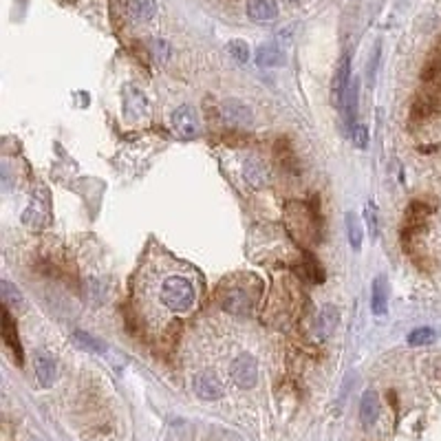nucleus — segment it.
<instances>
[{
    "instance_id": "12",
    "label": "nucleus",
    "mask_w": 441,
    "mask_h": 441,
    "mask_svg": "<svg viewBox=\"0 0 441 441\" xmlns=\"http://www.w3.org/2000/svg\"><path fill=\"white\" fill-rule=\"evenodd\" d=\"M247 16L254 22H271L278 16L276 0H247Z\"/></svg>"
},
{
    "instance_id": "16",
    "label": "nucleus",
    "mask_w": 441,
    "mask_h": 441,
    "mask_svg": "<svg viewBox=\"0 0 441 441\" xmlns=\"http://www.w3.org/2000/svg\"><path fill=\"white\" fill-rule=\"evenodd\" d=\"M358 95H360V82L353 80L349 84V90H346L344 102H342V110H344V120L346 126L353 130V122H356V115H358Z\"/></svg>"
},
{
    "instance_id": "25",
    "label": "nucleus",
    "mask_w": 441,
    "mask_h": 441,
    "mask_svg": "<svg viewBox=\"0 0 441 441\" xmlns=\"http://www.w3.org/2000/svg\"><path fill=\"white\" fill-rule=\"evenodd\" d=\"M150 51H152V58H155L159 64L168 62V56H170L168 42H164V40H152V42H150Z\"/></svg>"
},
{
    "instance_id": "14",
    "label": "nucleus",
    "mask_w": 441,
    "mask_h": 441,
    "mask_svg": "<svg viewBox=\"0 0 441 441\" xmlns=\"http://www.w3.org/2000/svg\"><path fill=\"white\" fill-rule=\"evenodd\" d=\"M388 307V283L384 276H378L370 285V311L375 316H384Z\"/></svg>"
},
{
    "instance_id": "19",
    "label": "nucleus",
    "mask_w": 441,
    "mask_h": 441,
    "mask_svg": "<svg viewBox=\"0 0 441 441\" xmlns=\"http://www.w3.org/2000/svg\"><path fill=\"white\" fill-rule=\"evenodd\" d=\"M126 113L130 118H142L148 113V104L142 90H137L135 86H128V98H126Z\"/></svg>"
},
{
    "instance_id": "30",
    "label": "nucleus",
    "mask_w": 441,
    "mask_h": 441,
    "mask_svg": "<svg viewBox=\"0 0 441 441\" xmlns=\"http://www.w3.org/2000/svg\"><path fill=\"white\" fill-rule=\"evenodd\" d=\"M294 3H298V0H294Z\"/></svg>"
},
{
    "instance_id": "11",
    "label": "nucleus",
    "mask_w": 441,
    "mask_h": 441,
    "mask_svg": "<svg viewBox=\"0 0 441 441\" xmlns=\"http://www.w3.org/2000/svg\"><path fill=\"white\" fill-rule=\"evenodd\" d=\"M338 322H340V311H338V307H333V305L322 307V311L318 313V322H316V336H318V340H327V338L336 331Z\"/></svg>"
},
{
    "instance_id": "6",
    "label": "nucleus",
    "mask_w": 441,
    "mask_h": 441,
    "mask_svg": "<svg viewBox=\"0 0 441 441\" xmlns=\"http://www.w3.org/2000/svg\"><path fill=\"white\" fill-rule=\"evenodd\" d=\"M221 115L229 126H249L251 124V108L241 100H225L221 104Z\"/></svg>"
},
{
    "instance_id": "18",
    "label": "nucleus",
    "mask_w": 441,
    "mask_h": 441,
    "mask_svg": "<svg viewBox=\"0 0 441 441\" xmlns=\"http://www.w3.org/2000/svg\"><path fill=\"white\" fill-rule=\"evenodd\" d=\"M285 62L283 51L278 49L276 44H263L261 49L256 51V64L263 68H274V66H281Z\"/></svg>"
},
{
    "instance_id": "10",
    "label": "nucleus",
    "mask_w": 441,
    "mask_h": 441,
    "mask_svg": "<svg viewBox=\"0 0 441 441\" xmlns=\"http://www.w3.org/2000/svg\"><path fill=\"white\" fill-rule=\"evenodd\" d=\"M3 342L7 349L14 353V358L18 360V364H22V344H20V338H18V329H16V324H14V318L9 313V309L3 305Z\"/></svg>"
},
{
    "instance_id": "1",
    "label": "nucleus",
    "mask_w": 441,
    "mask_h": 441,
    "mask_svg": "<svg viewBox=\"0 0 441 441\" xmlns=\"http://www.w3.org/2000/svg\"><path fill=\"white\" fill-rule=\"evenodd\" d=\"M146 313L164 322L166 318L188 316L199 300L197 274L175 261H157L139 276Z\"/></svg>"
},
{
    "instance_id": "26",
    "label": "nucleus",
    "mask_w": 441,
    "mask_h": 441,
    "mask_svg": "<svg viewBox=\"0 0 441 441\" xmlns=\"http://www.w3.org/2000/svg\"><path fill=\"white\" fill-rule=\"evenodd\" d=\"M227 49H229V53L237 58V62H247L249 60V49H247V42H243V40H232L229 44H227Z\"/></svg>"
},
{
    "instance_id": "27",
    "label": "nucleus",
    "mask_w": 441,
    "mask_h": 441,
    "mask_svg": "<svg viewBox=\"0 0 441 441\" xmlns=\"http://www.w3.org/2000/svg\"><path fill=\"white\" fill-rule=\"evenodd\" d=\"M300 271H303L309 281H313V283H320L322 281V269H320V265H316V261L311 259V256H307L305 259V265L300 267Z\"/></svg>"
},
{
    "instance_id": "23",
    "label": "nucleus",
    "mask_w": 441,
    "mask_h": 441,
    "mask_svg": "<svg viewBox=\"0 0 441 441\" xmlns=\"http://www.w3.org/2000/svg\"><path fill=\"white\" fill-rule=\"evenodd\" d=\"M0 291H3V305H5L7 309H9V307H14V309L22 307V294H20V289L14 287L9 281L0 283Z\"/></svg>"
},
{
    "instance_id": "5",
    "label": "nucleus",
    "mask_w": 441,
    "mask_h": 441,
    "mask_svg": "<svg viewBox=\"0 0 441 441\" xmlns=\"http://www.w3.org/2000/svg\"><path fill=\"white\" fill-rule=\"evenodd\" d=\"M351 58L349 56H342L338 68H336V76H333V86H331V98H333V104L342 108V102H344V95L346 90H349V84H351Z\"/></svg>"
},
{
    "instance_id": "9",
    "label": "nucleus",
    "mask_w": 441,
    "mask_h": 441,
    "mask_svg": "<svg viewBox=\"0 0 441 441\" xmlns=\"http://www.w3.org/2000/svg\"><path fill=\"white\" fill-rule=\"evenodd\" d=\"M194 393L205 402H214L223 398V386L212 373H199L194 378Z\"/></svg>"
},
{
    "instance_id": "2",
    "label": "nucleus",
    "mask_w": 441,
    "mask_h": 441,
    "mask_svg": "<svg viewBox=\"0 0 441 441\" xmlns=\"http://www.w3.org/2000/svg\"><path fill=\"white\" fill-rule=\"evenodd\" d=\"M229 375L234 380V384L239 388H251L259 380V364L251 356L243 353L239 356L234 362H232V368H229Z\"/></svg>"
},
{
    "instance_id": "13",
    "label": "nucleus",
    "mask_w": 441,
    "mask_h": 441,
    "mask_svg": "<svg viewBox=\"0 0 441 441\" xmlns=\"http://www.w3.org/2000/svg\"><path fill=\"white\" fill-rule=\"evenodd\" d=\"M380 417V400L375 390H366L360 402V422L364 428H370Z\"/></svg>"
},
{
    "instance_id": "7",
    "label": "nucleus",
    "mask_w": 441,
    "mask_h": 441,
    "mask_svg": "<svg viewBox=\"0 0 441 441\" xmlns=\"http://www.w3.org/2000/svg\"><path fill=\"white\" fill-rule=\"evenodd\" d=\"M33 370H36V378L40 382V386H51L56 382V375H58V366H56V360L53 356H49L46 351H38L33 356Z\"/></svg>"
},
{
    "instance_id": "24",
    "label": "nucleus",
    "mask_w": 441,
    "mask_h": 441,
    "mask_svg": "<svg viewBox=\"0 0 441 441\" xmlns=\"http://www.w3.org/2000/svg\"><path fill=\"white\" fill-rule=\"evenodd\" d=\"M437 340V333L430 327H420L408 333V344L410 346H428Z\"/></svg>"
},
{
    "instance_id": "22",
    "label": "nucleus",
    "mask_w": 441,
    "mask_h": 441,
    "mask_svg": "<svg viewBox=\"0 0 441 441\" xmlns=\"http://www.w3.org/2000/svg\"><path fill=\"white\" fill-rule=\"evenodd\" d=\"M73 340L82 346L84 351H93V353H104V351H106V344H104V342H100L95 336H88V333H84V331H76V333H73Z\"/></svg>"
},
{
    "instance_id": "28",
    "label": "nucleus",
    "mask_w": 441,
    "mask_h": 441,
    "mask_svg": "<svg viewBox=\"0 0 441 441\" xmlns=\"http://www.w3.org/2000/svg\"><path fill=\"white\" fill-rule=\"evenodd\" d=\"M364 217H366V225L370 229V237H378V207L373 203H368L366 205V210H364Z\"/></svg>"
},
{
    "instance_id": "21",
    "label": "nucleus",
    "mask_w": 441,
    "mask_h": 441,
    "mask_svg": "<svg viewBox=\"0 0 441 441\" xmlns=\"http://www.w3.org/2000/svg\"><path fill=\"white\" fill-rule=\"evenodd\" d=\"M346 234H349V243L356 251L362 249V225L356 214H346Z\"/></svg>"
},
{
    "instance_id": "29",
    "label": "nucleus",
    "mask_w": 441,
    "mask_h": 441,
    "mask_svg": "<svg viewBox=\"0 0 441 441\" xmlns=\"http://www.w3.org/2000/svg\"><path fill=\"white\" fill-rule=\"evenodd\" d=\"M351 135H353V144H356L358 148H366V146H368V128H366V126L356 124L353 130H351Z\"/></svg>"
},
{
    "instance_id": "17",
    "label": "nucleus",
    "mask_w": 441,
    "mask_h": 441,
    "mask_svg": "<svg viewBox=\"0 0 441 441\" xmlns=\"http://www.w3.org/2000/svg\"><path fill=\"white\" fill-rule=\"evenodd\" d=\"M437 110H439V102H437V98H432V95H420V98L413 102V106H410L413 120L432 118Z\"/></svg>"
},
{
    "instance_id": "8",
    "label": "nucleus",
    "mask_w": 441,
    "mask_h": 441,
    "mask_svg": "<svg viewBox=\"0 0 441 441\" xmlns=\"http://www.w3.org/2000/svg\"><path fill=\"white\" fill-rule=\"evenodd\" d=\"M428 217V207L424 203H413L408 207V212H406V219H404V232H402V241L404 245L410 243V239L415 237V232L417 229H422L424 227V221Z\"/></svg>"
},
{
    "instance_id": "4",
    "label": "nucleus",
    "mask_w": 441,
    "mask_h": 441,
    "mask_svg": "<svg viewBox=\"0 0 441 441\" xmlns=\"http://www.w3.org/2000/svg\"><path fill=\"white\" fill-rule=\"evenodd\" d=\"M254 300H256V294H251L245 287H232L223 294L221 305L225 311L229 313H247L254 307Z\"/></svg>"
},
{
    "instance_id": "3",
    "label": "nucleus",
    "mask_w": 441,
    "mask_h": 441,
    "mask_svg": "<svg viewBox=\"0 0 441 441\" xmlns=\"http://www.w3.org/2000/svg\"><path fill=\"white\" fill-rule=\"evenodd\" d=\"M170 124H172L175 135H179L181 139H192V137L199 135V120H197V113H194L188 104L179 106V108L172 113Z\"/></svg>"
},
{
    "instance_id": "15",
    "label": "nucleus",
    "mask_w": 441,
    "mask_h": 441,
    "mask_svg": "<svg viewBox=\"0 0 441 441\" xmlns=\"http://www.w3.org/2000/svg\"><path fill=\"white\" fill-rule=\"evenodd\" d=\"M128 16L135 22H148L157 16V0H128Z\"/></svg>"
},
{
    "instance_id": "20",
    "label": "nucleus",
    "mask_w": 441,
    "mask_h": 441,
    "mask_svg": "<svg viewBox=\"0 0 441 441\" xmlns=\"http://www.w3.org/2000/svg\"><path fill=\"white\" fill-rule=\"evenodd\" d=\"M245 177L254 188H263V185L267 183V168L259 159H249L245 164Z\"/></svg>"
}]
</instances>
